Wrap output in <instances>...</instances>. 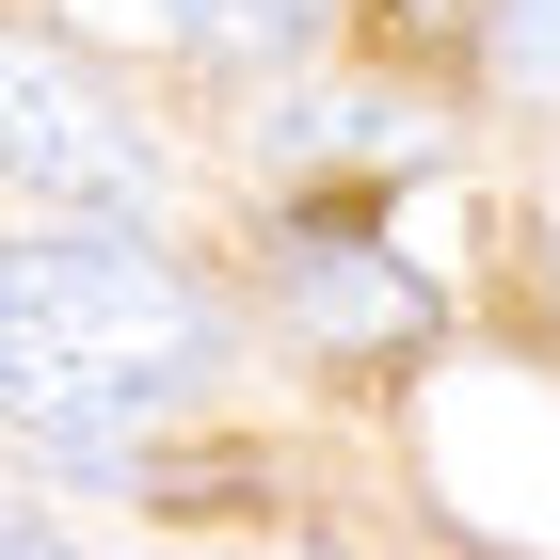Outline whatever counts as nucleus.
<instances>
[{
    "label": "nucleus",
    "instance_id": "1",
    "mask_svg": "<svg viewBox=\"0 0 560 560\" xmlns=\"http://www.w3.org/2000/svg\"><path fill=\"white\" fill-rule=\"evenodd\" d=\"M209 352H224V320L161 241H129V224L0 241V417H33L48 448H81V465L144 448L161 400L209 385Z\"/></svg>",
    "mask_w": 560,
    "mask_h": 560
},
{
    "label": "nucleus",
    "instance_id": "4",
    "mask_svg": "<svg viewBox=\"0 0 560 560\" xmlns=\"http://www.w3.org/2000/svg\"><path fill=\"white\" fill-rule=\"evenodd\" d=\"M176 16H192L209 48H289L304 16H320V0H176Z\"/></svg>",
    "mask_w": 560,
    "mask_h": 560
},
{
    "label": "nucleus",
    "instance_id": "2",
    "mask_svg": "<svg viewBox=\"0 0 560 560\" xmlns=\"http://www.w3.org/2000/svg\"><path fill=\"white\" fill-rule=\"evenodd\" d=\"M0 176H16L33 209H65V224H144V192H161L144 144L113 129L48 48H16V33H0Z\"/></svg>",
    "mask_w": 560,
    "mask_h": 560
},
{
    "label": "nucleus",
    "instance_id": "5",
    "mask_svg": "<svg viewBox=\"0 0 560 560\" xmlns=\"http://www.w3.org/2000/svg\"><path fill=\"white\" fill-rule=\"evenodd\" d=\"M144 480H161V513H241V497H257L241 448H192V465H144Z\"/></svg>",
    "mask_w": 560,
    "mask_h": 560
},
{
    "label": "nucleus",
    "instance_id": "7",
    "mask_svg": "<svg viewBox=\"0 0 560 560\" xmlns=\"http://www.w3.org/2000/svg\"><path fill=\"white\" fill-rule=\"evenodd\" d=\"M320 560H337V545H320Z\"/></svg>",
    "mask_w": 560,
    "mask_h": 560
},
{
    "label": "nucleus",
    "instance_id": "6",
    "mask_svg": "<svg viewBox=\"0 0 560 560\" xmlns=\"http://www.w3.org/2000/svg\"><path fill=\"white\" fill-rule=\"evenodd\" d=\"M0 560H65V545H48V528H16V513H0Z\"/></svg>",
    "mask_w": 560,
    "mask_h": 560
},
{
    "label": "nucleus",
    "instance_id": "3",
    "mask_svg": "<svg viewBox=\"0 0 560 560\" xmlns=\"http://www.w3.org/2000/svg\"><path fill=\"white\" fill-rule=\"evenodd\" d=\"M289 320H304V337H337V352H369V337L417 352V337H432V289H417V272H385L369 241H352V209H337V224L289 257Z\"/></svg>",
    "mask_w": 560,
    "mask_h": 560
}]
</instances>
